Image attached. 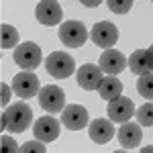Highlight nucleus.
Returning <instances> with one entry per match:
<instances>
[{"instance_id":"obj_1","label":"nucleus","mask_w":153,"mask_h":153,"mask_svg":"<svg viewBox=\"0 0 153 153\" xmlns=\"http://www.w3.org/2000/svg\"><path fill=\"white\" fill-rule=\"evenodd\" d=\"M33 123V110L29 104H12L2 112V131L23 133Z\"/></svg>"},{"instance_id":"obj_2","label":"nucleus","mask_w":153,"mask_h":153,"mask_svg":"<svg viewBox=\"0 0 153 153\" xmlns=\"http://www.w3.org/2000/svg\"><path fill=\"white\" fill-rule=\"evenodd\" d=\"M45 70L49 76L57 78V80H65L70 78L74 70H76V61L71 55H68L65 51H53L51 55L45 59Z\"/></svg>"},{"instance_id":"obj_3","label":"nucleus","mask_w":153,"mask_h":153,"mask_svg":"<svg viewBox=\"0 0 153 153\" xmlns=\"http://www.w3.org/2000/svg\"><path fill=\"white\" fill-rule=\"evenodd\" d=\"M14 63L21 68V70H35L39 68V63H41V47L33 43V41H25L21 43L19 47L14 49Z\"/></svg>"},{"instance_id":"obj_4","label":"nucleus","mask_w":153,"mask_h":153,"mask_svg":"<svg viewBox=\"0 0 153 153\" xmlns=\"http://www.w3.org/2000/svg\"><path fill=\"white\" fill-rule=\"evenodd\" d=\"M59 39L65 47H82L88 39V31L80 21H68V23H61L59 27Z\"/></svg>"},{"instance_id":"obj_5","label":"nucleus","mask_w":153,"mask_h":153,"mask_svg":"<svg viewBox=\"0 0 153 153\" xmlns=\"http://www.w3.org/2000/svg\"><path fill=\"white\" fill-rule=\"evenodd\" d=\"M39 102H41V108L51 112V114L63 112V108H65V94H63V90L59 86L47 84L39 92Z\"/></svg>"},{"instance_id":"obj_6","label":"nucleus","mask_w":153,"mask_h":153,"mask_svg":"<svg viewBox=\"0 0 153 153\" xmlns=\"http://www.w3.org/2000/svg\"><path fill=\"white\" fill-rule=\"evenodd\" d=\"M90 39L98 47H102L104 51L106 49H112V45L118 41V29L112 23H108V21H100V23H96L92 27Z\"/></svg>"},{"instance_id":"obj_7","label":"nucleus","mask_w":153,"mask_h":153,"mask_svg":"<svg viewBox=\"0 0 153 153\" xmlns=\"http://www.w3.org/2000/svg\"><path fill=\"white\" fill-rule=\"evenodd\" d=\"M12 92L21 98H33L37 96L41 90H39V78H37L33 71H21L12 78Z\"/></svg>"},{"instance_id":"obj_8","label":"nucleus","mask_w":153,"mask_h":153,"mask_svg":"<svg viewBox=\"0 0 153 153\" xmlns=\"http://www.w3.org/2000/svg\"><path fill=\"white\" fill-rule=\"evenodd\" d=\"M88 110L80 104H68L61 112V123L70 131H82L88 127Z\"/></svg>"},{"instance_id":"obj_9","label":"nucleus","mask_w":153,"mask_h":153,"mask_svg":"<svg viewBox=\"0 0 153 153\" xmlns=\"http://www.w3.org/2000/svg\"><path fill=\"white\" fill-rule=\"evenodd\" d=\"M35 16L41 25L53 27V25L61 23L63 10L59 6V2H55V0H41V2H37V6H35Z\"/></svg>"},{"instance_id":"obj_10","label":"nucleus","mask_w":153,"mask_h":153,"mask_svg":"<svg viewBox=\"0 0 153 153\" xmlns=\"http://www.w3.org/2000/svg\"><path fill=\"white\" fill-rule=\"evenodd\" d=\"M33 135L37 137V141L51 143L59 137V120L53 117H39L33 123Z\"/></svg>"},{"instance_id":"obj_11","label":"nucleus","mask_w":153,"mask_h":153,"mask_svg":"<svg viewBox=\"0 0 153 153\" xmlns=\"http://www.w3.org/2000/svg\"><path fill=\"white\" fill-rule=\"evenodd\" d=\"M76 80L82 86L84 90H98L100 84L104 80L102 76V70L100 65H94V63H84L80 70L76 71Z\"/></svg>"},{"instance_id":"obj_12","label":"nucleus","mask_w":153,"mask_h":153,"mask_svg":"<svg viewBox=\"0 0 153 153\" xmlns=\"http://www.w3.org/2000/svg\"><path fill=\"white\" fill-rule=\"evenodd\" d=\"M98 65L108 76H117V74H120V71L129 65V59L125 57L120 51H117V49H106L104 53L100 55V63Z\"/></svg>"},{"instance_id":"obj_13","label":"nucleus","mask_w":153,"mask_h":153,"mask_svg":"<svg viewBox=\"0 0 153 153\" xmlns=\"http://www.w3.org/2000/svg\"><path fill=\"white\" fill-rule=\"evenodd\" d=\"M135 114V104L127 96H118L117 100L108 102V118L117 123H129V118Z\"/></svg>"},{"instance_id":"obj_14","label":"nucleus","mask_w":153,"mask_h":153,"mask_svg":"<svg viewBox=\"0 0 153 153\" xmlns=\"http://www.w3.org/2000/svg\"><path fill=\"white\" fill-rule=\"evenodd\" d=\"M117 139L125 149H133V147H137L143 139L141 127H139L137 123H123V125L118 127Z\"/></svg>"},{"instance_id":"obj_15","label":"nucleus","mask_w":153,"mask_h":153,"mask_svg":"<svg viewBox=\"0 0 153 153\" xmlns=\"http://www.w3.org/2000/svg\"><path fill=\"white\" fill-rule=\"evenodd\" d=\"M129 68L135 76H147V74H153V61L151 55L147 49H137L133 51L129 57Z\"/></svg>"},{"instance_id":"obj_16","label":"nucleus","mask_w":153,"mask_h":153,"mask_svg":"<svg viewBox=\"0 0 153 153\" xmlns=\"http://www.w3.org/2000/svg\"><path fill=\"white\" fill-rule=\"evenodd\" d=\"M90 137L92 141L98 145H104L114 137V125L112 120H106V118H96L90 123Z\"/></svg>"},{"instance_id":"obj_17","label":"nucleus","mask_w":153,"mask_h":153,"mask_svg":"<svg viewBox=\"0 0 153 153\" xmlns=\"http://www.w3.org/2000/svg\"><path fill=\"white\" fill-rule=\"evenodd\" d=\"M98 94H100L102 100H108V102L117 100L118 96H123V84L117 76H108V78L102 80L100 88H98Z\"/></svg>"},{"instance_id":"obj_18","label":"nucleus","mask_w":153,"mask_h":153,"mask_svg":"<svg viewBox=\"0 0 153 153\" xmlns=\"http://www.w3.org/2000/svg\"><path fill=\"white\" fill-rule=\"evenodd\" d=\"M19 39H21V35L12 25H6V23L0 25V45H2V49H10V47L16 49L19 47Z\"/></svg>"},{"instance_id":"obj_19","label":"nucleus","mask_w":153,"mask_h":153,"mask_svg":"<svg viewBox=\"0 0 153 153\" xmlns=\"http://www.w3.org/2000/svg\"><path fill=\"white\" fill-rule=\"evenodd\" d=\"M137 90L143 98L147 100H153V74H147V76H141L139 82H137Z\"/></svg>"},{"instance_id":"obj_20","label":"nucleus","mask_w":153,"mask_h":153,"mask_svg":"<svg viewBox=\"0 0 153 153\" xmlns=\"http://www.w3.org/2000/svg\"><path fill=\"white\" fill-rule=\"evenodd\" d=\"M137 118L143 127H153V102H147L137 108Z\"/></svg>"},{"instance_id":"obj_21","label":"nucleus","mask_w":153,"mask_h":153,"mask_svg":"<svg viewBox=\"0 0 153 153\" xmlns=\"http://www.w3.org/2000/svg\"><path fill=\"white\" fill-rule=\"evenodd\" d=\"M106 6L114 12V14H125V12H129L131 8H133V0H123V2H118V0H108Z\"/></svg>"},{"instance_id":"obj_22","label":"nucleus","mask_w":153,"mask_h":153,"mask_svg":"<svg viewBox=\"0 0 153 153\" xmlns=\"http://www.w3.org/2000/svg\"><path fill=\"white\" fill-rule=\"evenodd\" d=\"M21 153H47V149H45L43 141H37V139H33V141L23 143V147H21Z\"/></svg>"},{"instance_id":"obj_23","label":"nucleus","mask_w":153,"mask_h":153,"mask_svg":"<svg viewBox=\"0 0 153 153\" xmlns=\"http://www.w3.org/2000/svg\"><path fill=\"white\" fill-rule=\"evenodd\" d=\"M0 153H21V149L12 137H0Z\"/></svg>"},{"instance_id":"obj_24","label":"nucleus","mask_w":153,"mask_h":153,"mask_svg":"<svg viewBox=\"0 0 153 153\" xmlns=\"http://www.w3.org/2000/svg\"><path fill=\"white\" fill-rule=\"evenodd\" d=\"M12 86H8V84L6 82H2L0 84V90H2V92H0V102H2V104H8V100H10V90Z\"/></svg>"},{"instance_id":"obj_25","label":"nucleus","mask_w":153,"mask_h":153,"mask_svg":"<svg viewBox=\"0 0 153 153\" xmlns=\"http://www.w3.org/2000/svg\"><path fill=\"white\" fill-rule=\"evenodd\" d=\"M82 4H84V6H90V8H92V6H98L100 2H98V0H96V2H88V0H82Z\"/></svg>"},{"instance_id":"obj_26","label":"nucleus","mask_w":153,"mask_h":153,"mask_svg":"<svg viewBox=\"0 0 153 153\" xmlns=\"http://www.w3.org/2000/svg\"><path fill=\"white\" fill-rule=\"evenodd\" d=\"M141 153H153V145H147V147H143Z\"/></svg>"},{"instance_id":"obj_27","label":"nucleus","mask_w":153,"mask_h":153,"mask_svg":"<svg viewBox=\"0 0 153 153\" xmlns=\"http://www.w3.org/2000/svg\"><path fill=\"white\" fill-rule=\"evenodd\" d=\"M147 51H149V55H151V61H153V45H151L149 49H147Z\"/></svg>"},{"instance_id":"obj_28","label":"nucleus","mask_w":153,"mask_h":153,"mask_svg":"<svg viewBox=\"0 0 153 153\" xmlns=\"http://www.w3.org/2000/svg\"><path fill=\"white\" fill-rule=\"evenodd\" d=\"M112 153H125V151H112Z\"/></svg>"}]
</instances>
